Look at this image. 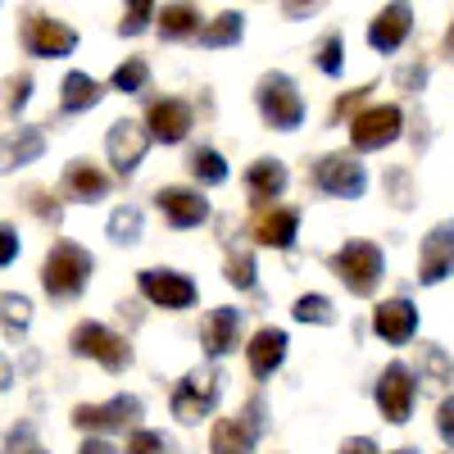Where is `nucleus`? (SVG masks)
<instances>
[{
    "instance_id": "nucleus-15",
    "label": "nucleus",
    "mask_w": 454,
    "mask_h": 454,
    "mask_svg": "<svg viewBox=\"0 0 454 454\" xmlns=\"http://www.w3.org/2000/svg\"><path fill=\"white\" fill-rule=\"evenodd\" d=\"M254 436H259V404L232 413V419H218L209 436V454H254Z\"/></svg>"
},
{
    "instance_id": "nucleus-1",
    "label": "nucleus",
    "mask_w": 454,
    "mask_h": 454,
    "mask_svg": "<svg viewBox=\"0 0 454 454\" xmlns=\"http://www.w3.org/2000/svg\"><path fill=\"white\" fill-rule=\"evenodd\" d=\"M91 273H96V259L78 241H55L46 250V263H42V286L55 300H73V295H82Z\"/></svg>"
},
{
    "instance_id": "nucleus-42",
    "label": "nucleus",
    "mask_w": 454,
    "mask_h": 454,
    "mask_svg": "<svg viewBox=\"0 0 454 454\" xmlns=\"http://www.w3.org/2000/svg\"><path fill=\"white\" fill-rule=\"evenodd\" d=\"M27 441H32V427H27V423H19L5 441H0V454H14V450H19V445H27Z\"/></svg>"
},
{
    "instance_id": "nucleus-5",
    "label": "nucleus",
    "mask_w": 454,
    "mask_h": 454,
    "mask_svg": "<svg viewBox=\"0 0 454 454\" xmlns=\"http://www.w3.org/2000/svg\"><path fill=\"white\" fill-rule=\"evenodd\" d=\"M19 42L36 59H64V55L78 51V32L59 19H51V14H42V10H23L19 14Z\"/></svg>"
},
{
    "instance_id": "nucleus-30",
    "label": "nucleus",
    "mask_w": 454,
    "mask_h": 454,
    "mask_svg": "<svg viewBox=\"0 0 454 454\" xmlns=\"http://www.w3.org/2000/svg\"><path fill=\"white\" fill-rule=\"evenodd\" d=\"M109 237L119 241V246H132L141 241V209L137 205H119L109 214Z\"/></svg>"
},
{
    "instance_id": "nucleus-20",
    "label": "nucleus",
    "mask_w": 454,
    "mask_h": 454,
    "mask_svg": "<svg viewBox=\"0 0 454 454\" xmlns=\"http://www.w3.org/2000/svg\"><path fill=\"white\" fill-rule=\"evenodd\" d=\"M286 182H291V173H286L282 160H254L250 173H246V192H250V200H254L259 209H269L273 200H282Z\"/></svg>"
},
{
    "instance_id": "nucleus-47",
    "label": "nucleus",
    "mask_w": 454,
    "mask_h": 454,
    "mask_svg": "<svg viewBox=\"0 0 454 454\" xmlns=\"http://www.w3.org/2000/svg\"><path fill=\"white\" fill-rule=\"evenodd\" d=\"M445 55L454 59V19H450V27H445Z\"/></svg>"
},
{
    "instance_id": "nucleus-49",
    "label": "nucleus",
    "mask_w": 454,
    "mask_h": 454,
    "mask_svg": "<svg viewBox=\"0 0 454 454\" xmlns=\"http://www.w3.org/2000/svg\"><path fill=\"white\" fill-rule=\"evenodd\" d=\"M27 454H46V450H36V445H32V450H27Z\"/></svg>"
},
{
    "instance_id": "nucleus-14",
    "label": "nucleus",
    "mask_w": 454,
    "mask_h": 454,
    "mask_svg": "<svg viewBox=\"0 0 454 454\" xmlns=\"http://www.w3.org/2000/svg\"><path fill=\"white\" fill-rule=\"evenodd\" d=\"M450 273H454V218L436 223L423 237V250H419V282L423 286H436Z\"/></svg>"
},
{
    "instance_id": "nucleus-37",
    "label": "nucleus",
    "mask_w": 454,
    "mask_h": 454,
    "mask_svg": "<svg viewBox=\"0 0 454 454\" xmlns=\"http://www.w3.org/2000/svg\"><path fill=\"white\" fill-rule=\"evenodd\" d=\"M150 19H155V5H128V10H123V23H119V32H123V36H141Z\"/></svg>"
},
{
    "instance_id": "nucleus-41",
    "label": "nucleus",
    "mask_w": 454,
    "mask_h": 454,
    "mask_svg": "<svg viewBox=\"0 0 454 454\" xmlns=\"http://www.w3.org/2000/svg\"><path fill=\"white\" fill-rule=\"evenodd\" d=\"M27 205H32V214H42L46 223H59V205H51L46 192H27Z\"/></svg>"
},
{
    "instance_id": "nucleus-12",
    "label": "nucleus",
    "mask_w": 454,
    "mask_h": 454,
    "mask_svg": "<svg viewBox=\"0 0 454 454\" xmlns=\"http://www.w3.org/2000/svg\"><path fill=\"white\" fill-rule=\"evenodd\" d=\"M192 128H196V114H192V105L177 100V96H164V100H155L145 109V137L150 141L177 145V141H186Z\"/></svg>"
},
{
    "instance_id": "nucleus-21",
    "label": "nucleus",
    "mask_w": 454,
    "mask_h": 454,
    "mask_svg": "<svg viewBox=\"0 0 454 454\" xmlns=\"http://www.w3.org/2000/svg\"><path fill=\"white\" fill-rule=\"evenodd\" d=\"M286 332L282 327H259L254 332V340L246 346V359H250V372L254 377H273L278 368H282V359H286Z\"/></svg>"
},
{
    "instance_id": "nucleus-25",
    "label": "nucleus",
    "mask_w": 454,
    "mask_h": 454,
    "mask_svg": "<svg viewBox=\"0 0 454 454\" xmlns=\"http://www.w3.org/2000/svg\"><path fill=\"white\" fill-rule=\"evenodd\" d=\"M100 96H105V87L91 78V73H68L64 87H59V109L64 114H87V109L100 105Z\"/></svg>"
},
{
    "instance_id": "nucleus-43",
    "label": "nucleus",
    "mask_w": 454,
    "mask_h": 454,
    "mask_svg": "<svg viewBox=\"0 0 454 454\" xmlns=\"http://www.w3.org/2000/svg\"><path fill=\"white\" fill-rule=\"evenodd\" d=\"M427 368H432L436 382H450V359H445L441 350H427Z\"/></svg>"
},
{
    "instance_id": "nucleus-34",
    "label": "nucleus",
    "mask_w": 454,
    "mask_h": 454,
    "mask_svg": "<svg viewBox=\"0 0 454 454\" xmlns=\"http://www.w3.org/2000/svg\"><path fill=\"white\" fill-rule=\"evenodd\" d=\"M227 282H232L237 291H250L254 286V259L250 254H232V259H227V273H223Z\"/></svg>"
},
{
    "instance_id": "nucleus-45",
    "label": "nucleus",
    "mask_w": 454,
    "mask_h": 454,
    "mask_svg": "<svg viewBox=\"0 0 454 454\" xmlns=\"http://www.w3.org/2000/svg\"><path fill=\"white\" fill-rule=\"evenodd\" d=\"M78 454H123V450H114V445H109V441H105V436H87V441H82V450H78Z\"/></svg>"
},
{
    "instance_id": "nucleus-29",
    "label": "nucleus",
    "mask_w": 454,
    "mask_h": 454,
    "mask_svg": "<svg viewBox=\"0 0 454 454\" xmlns=\"http://www.w3.org/2000/svg\"><path fill=\"white\" fill-rule=\"evenodd\" d=\"M192 173H196V182H205V186H223V182H227V164H223L218 150H209V145L192 150Z\"/></svg>"
},
{
    "instance_id": "nucleus-28",
    "label": "nucleus",
    "mask_w": 454,
    "mask_h": 454,
    "mask_svg": "<svg viewBox=\"0 0 454 454\" xmlns=\"http://www.w3.org/2000/svg\"><path fill=\"white\" fill-rule=\"evenodd\" d=\"M32 323V300L27 295H0V327L10 336H23Z\"/></svg>"
},
{
    "instance_id": "nucleus-13",
    "label": "nucleus",
    "mask_w": 454,
    "mask_h": 454,
    "mask_svg": "<svg viewBox=\"0 0 454 454\" xmlns=\"http://www.w3.org/2000/svg\"><path fill=\"white\" fill-rule=\"evenodd\" d=\"M105 150H109L114 173H119V177H132V173L141 168V160H145V150H150V137H145L141 123L119 119V123L109 128V137H105Z\"/></svg>"
},
{
    "instance_id": "nucleus-18",
    "label": "nucleus",
    "mask_w": 454,
    "mask_h": 454,
    "mask_svg": "<svg viewBox=\"0 0 454 454\" xmlns=\"http://www.w3.org/2000/svg\"><path fill=\"white\" fill-rule=\"evenodd\" d=\"M409 32H413V10L409 5H382V10L372 14V23H368V46L391 55V51L404 46Z\"/></svg>"
},
{
    "instance_id": "nucleus-17",
    "label": "nucleus",
    "mask_w": 454,
    "mask_h": 454,
    "mask_svg": "<svg viewBox=\"0 0 454 454\" xmlns=\"http://www.w3.org/2000/svg\"><path fill=\"white\" fill-rule=\"evenodd\" d=\"M160 214L173 223V227H200L209 223V200L196 192V186H164V192L155 196Z\"/></svg>"
},
{
    "instance_id": "nucleus-48",
    "label": "nucleus",
    "mask_w": 454,
    "mask_h": 454,
    "mask_svg": "<svg viewBox=\"0 0 454 454\" xmlns=\"http://www.w3.org/2000/svg\"><path fill=\"white\" fill-rule=\"evenodd\" d=\"M391 454H419V450H413V445H400V450H391Z\"/></svg>"
},
{
    "instance_id": "nucleus-24",
    "label": "nucleus",
    "mask_w": 454,
    "mask_h": 454,
    "mask_svg": "<svg viewBox=\"0 0 454 454\" xmlns=\"http://www.w3.org/2000/svg\"><path fill=\"white\" fill-rule=\"evenodd\" d=\"M42 150H46V132L42 128H19L5 141V150H0V173H14V168H23L32 160H42Z\"/></svg>"
},
{
    "instance_id": "nucleus-36",
    "label": "nucleus",
    "mask_w": 454,
    "mask_h": 454,
    "mask_svg": "<svg viewBox=\"0 0 454 454\" xmlns=\"http://www.w3.org/2000/svg\"><path fill=\"white\" fill-rule=\"evenodd\" d=\"M123 454H168V441L164 432H132Z\"/></svg>"
},
{
    "instance_id": "nucleus-40",
    "label": "nucleus",
    "mask_w": 454,
    "mask_h": 454,
    "mask_svg": "<svg viewBox=\"0 0 454 454\" xmlns=\"http://www.w3.org/2000/svg\"><path fill=\"white\" fill-rule=\"evenodd\" d=\"M368 91H372V87H359V91H346V96H336V105H332V119L340 123V119H346V114H355V109H359V100H364Z\"/></svg>"
},
{
    "instance_id": "nucleus-19",
    "label": "nucleus",
    "mask_w": 454,
    "mask_h": 454,
    "mask_svg": "<svg viewBox=\"0 0 454 454\" xmlns=\"http://www.w3.org/2000/svg\"><path fill=\"white\" fill-rule=\"evenodd\" d=\"M300 232V209H286V205H269L254 214V241L259 246H273V250H286Z\"/></svg>"
},
{
    "instance_id": "nucleus-16",
    "label": "nucleus",
    "mask_w": 454,
    "mask_h": 454,
    "mask_svg": "<svg viewBox=\"0 0 454 454\" xmlns=\"http://www.w3.org/2000/svg\"><path fill=\"white\" fill-rule=\"evenodd\" d=\"M372 332L382 336L387 346H409L413 332H419V305H409L404 295L382 300V305L372 309Z\"/></svg>"
},
{
    "instance_id": "nucleus-35",
    "label": "nucleus",
    "mask_w": 454,
    "mask_h": 454,
    "mask_svg": "<svg viewBox=\"0 0 454 454\" xmlns=\"http://www.w3.org/2000/svg\"><path fill=\"white\" fill-rule=\"evenodd\" d=\"M27 100H32V73H14V78L5 82V109L19 114Z\"/></svg>"
},
{
    "instance_id": "nucleus-31",
    "label": "nucleus",
    "mask_w": 454,
    "mask_h": 454,
    "mask_svg": "<svg viewBox=\"0 0 454 454\" xmlns=\"http://www.w3.org/2000/svg\"><path fill=\"white\" fill-rule=\"evenodd\" d=\"M291 314H295L300 323H318V327H332V323H336V309H332L327 295H300Z\"/></svg>"
},
{
    "instance_id": "nucleus-8",
    "label": "nucleus",
    "mask_w": 454,
    "mask_h": 454,
    "mask_svg": "<svg viewBox=\"0 0 454 454\" xmlns=\"http://www.w3.org/2000/svg\"><path fill=\"white\" fill-rule=\"evenodd\" d=\"M145 413V404L137 395H114L109 404H78L73 409V427H82L87 436H100V432H123L132 427Z\"/></svg>"
},
{
    "instance_id": "nucleus-2",
    "label": "nucleus",
    "mask_w": 454,
    "mask_h": 454,
    "mask_svg": "<svg viewBox=\"0 0 454 454\" xmlns=\"http://www.w3.org/2000/svg\"><path fill=\"white\" fill-rule=\"evenodd\" d=\"M254 105H259V119L278 132H295L305 123V100H300V91L286 73H263L254 87Z\"/></svg>"
},
{
    "instance_id": "nucleus-7",
    "label": "nucleus",
    "mask_w": 454,
    "mask_h": 454,
    "mask_svg": "<svg viewBox=\"0 0 454 454\" xmlns=\"http://www.w3.org/2000/svg\"><path fill=\"white\" fill-rule=\"evenodd\" d=\"M314 186L340 200H359L368 192V168L355 155H346V150H336V155H323L314 164Z\"/></svg>"
},
{
    "instance_id": "nucleus-11",
    "label": "nucleus",
    "mask_w": 454,
    "mask_h": 454,
    "mask_svg": "<svg viewBox=\"0 0 454 454\" xmlns=\"http://www.w3.org/2000/svg\"><path fill=\"white\" fill-rule=\"evenodd\" d=\"M413 395H419V377H413L404 364H391L382 377H377V409H382L387 423H409Z\"/></svg>"
},
{
    "instance_id": "nucleus-3",
    "label": "nucleus",
    "mask_w": 454,
    "mask_h": 454,
    "mask_svg": "<svg viewBox=\"0 0 454 454\" xmlns=\"http://www.w3.org/2000/svg\"><path fill=\"white\" fill-rule=\"evenodd\" d=\"M332 269H336L340 282H346L350 295L368 300L377 291V282H382V273H387V259H382V250H377L372 241H346L332 254Z\"/></svg>"
},
{
    "instance_id": "nucleus-46",
    "label": "nucleus",
    "mask_w": 454,
    "mask_h": 454,
    "mask_svg": "<svg viewBox=\"0 0 454 454\" xmlns=\"http://www.w3.org/2000/svg\"><path fill=\"white\" fill-rule=\"evenodd\" d=\"M10 387H14V364L0 355V391H10Z\"/></svg>"
},
{
    "instance_id": "nucleus-22",
    "label": "nucleus",
    "mask_w": 454,
    "mask_h": 454,
    "mask_svg": "<svg viewBox=\"0 0 454 454\" xmlns=\"http://www.w3.org/2000/svg\"><path fill=\"white\" fill-rule=\"evenodd\" d=\"M237 336H241V314L237 309H209L200 323V340H205V355L223 359L227 350H237Z\"/></svg>"
},
{
    "instance_id": "nucleus-38",
    "label": "nucleus",
    "mask_w": 454,
    "mask_h": 454,
    "mask_svg": "<svg viewBox=\"0 0 454 454\" xmlns=\"http://www.w3.org/2000/svg\"><path fill=\"white\" fill-rule=\"evenodd\" d=\"M436 432H441V441L454 450V395H445L441 409H436Z\"/></svg>"
},
{
    "instance_id": "nucleus-32",
    "label": "nucleus",
    "mask_w": 454,
    "mask_h": 454,
    "mask_svg": "<svg viewBox=\"0 0 454 454\" xmlns=\"http://www.w3.org/2000/svg\"><path fill=\"white\" fill-rule=\"evenodd\" d=\"M145 82H150V64H145L141 55H132L128 64L114 68V91H128V96H137Z\"/></svg>"
},
{
    "instance_id": "nucleus-26",
    "label": "nucleus",
    "mask_w": 454,
    "mask_h": 454,
    "mask_svg": "<svg viewBox=\"0 0 454 454\" xmlns=\"http://www.w3.org/2000/svg\"><path fill=\"white\" fill-rule=\"evenodd\" d=\"M241 32H246V14H241V10H223L214 23L200 27L196 42L209 46V51H223V46H237V42H241Z\"/></svg>"
},
{
    "instance_id": "nucleus-6",
    "label": "nucleus",
    "mask_w": 454,
    "mask_h": 454,
    "mask_svg": "<svg viewBox=\"0 0 454 454\" xmlns=\"http://www.w3.org/2000/svg\"><path fill=\"white\" fill-rule=\"evenodd\" d=\"M68 346L78 359H96L105 372H123L132 364V346L119 336V332H109L105 323H78L68 336Z\"/></svg>"
},
{
    "instance_id": "nucleus-10",
    "label": "nucleus",
    "mask_w": 454,
    "mask_h": 454,
    "mask_svg": "<svg viewBox=\"0 0 454 454\" xmlns=\"http://www.w3.org/2000/svg\"><path fill=\"white\" fill-rule=\"evenodd\" d=\"M404 128V114L400 105H372L364 114H355V123H350V145L355 150H382L400 137Z\"/></svg>"
},
{
    "instance_id": "nucleus-9",
    "label": "nucleus",
    "mask_w": 454,
    "mask_h": 454,
    "mask_svg": "<svg viewBox=\"0 0 454 454\" xmlns=\"http://www.w3.org/2000/svg\"><path fill=\"white\" fill-rule=\"evenodd\" d=\"M137 286H141V295L150 300V305H160V309H192L196 295H200L196 282L186 273H177V269H141Z\"/></svg>"
},
{
    "instance_id": "nucleus-27",
    "label": "nucleus",
    "mask_w": 454,
    "mask_h": 454,
    "mask_svg": "<svg viewBox=\"0 0 454 454\" xmlns=\"http://www.w3.org/2000/svg\"><path fill=\"white\" fill-rule=\"evenodd\" d=\"M160 14V32L164 42H186V36H200V10L196 5H164Z\"/></svg>"
},
{
    "instance_id": "nucleus-4",
    "label": "nucleus",
    "mask_w": 454,
    "mask_h": 454,
    "mask_svg": "<svg viewBox=\"0 0 454 454\" xmlns=\"http://www.w3.org/2000/svg\"><path fill=\"white\" fill-rule=\"evenodd\" d=\"M218 395H223V372H218L214 364L192 368V372L177 382V391H173V419L186 423V427H196L200 419H209V413H214Z\"/></svg>"
},
{
    "instance_id": "nucleus-44",
    "label": "nucleus",
    "mask_w": 454,
    "mask_h": 454,
    "mask_svg": "<svg viewBox=\"0 0 454 454\" xmlns=\"http://www.w3.org/2000/svg\"><path fill=\"white\" fill-rule=\"evenodd\" d=\"M336 454H382V450H377V445H372L368 436H350V441H346V445H340Z\"/></svg>"
},
{
    "instance_id": "nucleus-23",
    "label": "nucleus",
    "mask_w": 454,
    "mask_h": 454,
    "mask_svg": "<svg viewBox=\"0 0 454 454\" xmlns=\"http://www.w3.org/2000/svg\"><path fill=\"white\" fill-rule=\"evenodd\" d=\"M64 192L73 200H105L109 196V177L91 164V160H73L64 168Z\"/></svg>"
},
{
    "instance_id": "nucleus-39",
    "label": "nucleus",
    "mask_w": 454,
    "mask_h": 454,
    "mask_svg": "<svg viewBox=\"0 0 454 454\" xmlns=\"http://www.w3.org/2000/svg\"><path fill=\"white\" fill-rule=\"evenodd\" d=\"M19 259V232L10 223H0V269H5V263H14Z\"/></svg>"
},
{
    "instance_id": "nucleus-33",
    "label": "nucleus",
    "mask_w": 454,
    "mask_h": 454,
    "mask_svg": "<svg viewBox=\"0 0 454 454\" xmlns=\"http://www.w3.org/2000/svg\"><path fill=\"white\" fill-rule=\"evenodd\" d=\"M340 64H346V42H340V32H327L318 42V68L327 73V78H336Z\"/></svg>"
}]
</instances>
